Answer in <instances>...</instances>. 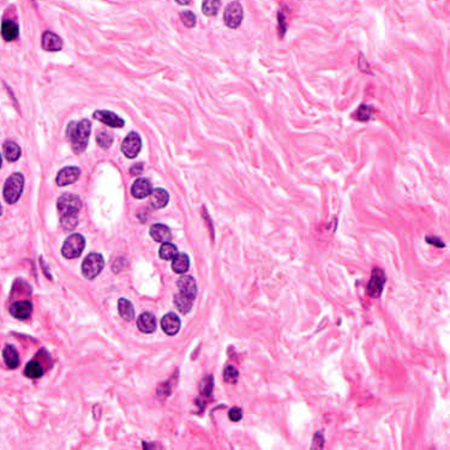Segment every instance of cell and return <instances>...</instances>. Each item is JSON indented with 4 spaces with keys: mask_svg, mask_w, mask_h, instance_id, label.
I'll use <instances>...</instances> for the list:
<instances>
[{
    "mask_svg": "<svg viewBox=\"0 0 450 450\" xmlns=\"http://www.w3.org/2000/svg\"><path fill=\"white\" fill-rule=\"evenodd\" d=\"M91 130V123L87 119L80 123H70L68 126V137L72 144V149L76 154L84 152L88 144V139Z\"/></svg>",
    "mask_w": 450,
    "mask_h": 450,
    "instance_id": "1",
    "label": "cell"
},
{
    "mask_svg": "<svg viewBox=\"0 0 450 450\" xmlns=\"http://www.w3.org/2000/svg\"><path fill=\"white\" fill-rule=\"evenodd\" d=\"M24 187V177L21 173H13L5 181L4 185V198L8 204H13L19 199Z\"/></svg>",
    "mask_w": 450,
    "mask_h": 450,
    "instance_id": "2",
    "label": "cell"
},
{
    "mask_svg": "<svg viewBox=\"0 0 450 450\" xmlns=\"http://www.w3.org/2000/svg\"><path fill=\"white\" fill-rule=\"evenodd\" d=\"M57 207L60 216H78L82 208V201L76 194L64 193L58 199Z\"/></svg>",
    "mask_w": 450,
    "mask_h": 450,
    "instance_id": "3",
    "label": "cell"
},
{
    "mask_svg": "<svg viewBox=\"0 0 450 450\" xmlns=\"http://www.w3.org/2000/svg\"><path fill=\"white\" fill-rule=\"evenodd\" d=\"M84 248H86V240H84L83 236L75 233L64 242L62 254L68 260H72V258L80 257L82 255Z\"/></svg>",
    "mask_w": 450,
    "mask_h": 450,
    "instance_id": "4",
    "label": "cell"
},
{
    "mask_svg": "<svg viewBox=\"0 0 450 450\" xmlns=\"http://www.w3.org/2000/svg\"><path fill=\"white\" fill-rule=\"evenodd\" d=\"M104 266L103 257L100 254H89L88 256L84 258L82 263V274L83 276L88 280L95 278L102 271Z\"/></svg>",
    "mask_w": 450,
    "mask_h": 450,
    "instance_id": "5",
    "label": "cell"
},
{
    "mask_svg": "<svg viewBox=\"0 0 450 450\" xmlns=\"http://www.w3.org/2000/svg\"><path fill=\"white\" fill-rule=\"evenodd\" d=\"M243 17V7L239 1H232L231 4H228L225 10V13H223L225 24L232 29H236L242 24Z\"/></svg>",
    "mask_w": 450,
    "mask_h": 450,
    "instance_id": "6",
    "label": "cell"
},
{
    "mask_svg": "<svg viewBox=\"0 0 450 450\" xmlns=\"http://www.w3.org/2000/svg\"><path fill=\"white\" fill-rule=\"evenodd\" d=\"M142 141L137 132H131L126 136L121 144V152L129 159H135L141 152Z\"/></svg>",
    "mask_w": 450,
    "mask_h": 450,
    "instance_id": "7",
    "label": "cell"
},
{
    "mask_svg": "<svg viewBox=\"0 0 450 450\" xmlns=\"http://www.w3.org/2000/svg\"><path fill=\"white\" fill-rule=\"evenodd\" d=\"M385 283V274L382 269L374 268L371 275V280L367 284V293L370 297L378 298L382 294L383 287Z\"/></svg>",
    "mask_w": 450,
    "mask_h": 450,
    "instance_id": "8",
    "label": "cell"
},
{
    "mask_svg": "<svg viewBox=\"0 0 450 450\" xmlns=\"http://www.w3.org/2000/svg\"><path fill=\"white\" fill-rule=\"evenodd\" d=\"M80 174H81L80 168L65 167L58 173L56 181L59 186H66V185H70L72 184V182L76 181V180L80 178Z\"/></svg>",
    "mask_w": 450,
    "mask_h": 450,
    "instance_id": "9",
    "label": "cell"
},
{
    "mask_svg": "<svg viewBox=\"0 0 450 450\" xmlns=\"http://www.w3.org/2000/svg\"><path fill=\"white\" fill-rule=\"evenodd\" d=\"M92 118L101 121V123L106 124L107 126L118 127V129L119 127H123L125 124L123 119L119 118L115 113L109 111H96L92 114Z\"/></svg>",
    "mask_w": 450,
    "mask_h": 450,
    "instance_id": "10",
    "label": "cell"
},
{
    "mask_svg": "<svg viewBox=\"0 0 450 450\" xmlns=\"http://www.w3.org/2000/svg\"><path fill=\"white\" fill-rule=\"evenodd\" d=\"M180 318L176 313L170 312L167 315H165L164 317L161 319V328L167 335L173 336L176 334H178L179 329H180Z\"/></svg>",
    "mask_w": 450,
    "mask_h": 450,
    "instance_id": "11",
    "label": "cell"
},
{
    "mask_svg": "<svg viewBox=\"0 0 450 450\" xmlns=\"http://www.w3.org/2000/svg\"><path fill=\"white\" fill-rule=\"evenodd\" d=\"M177 286L179 288V293L194 300V298L197 295V283L193 277L181 276L178 280V282H177Z\"/></svg>",
    "mask_w": 450,
    "mask_h": 450,
    "instance_id": "12",
    "label": "cell"
},
{
    "mask_svg": "<svg viewBox=\"0 0 450 450\" xmlns=\"http://www.w3.org/2000/svg\"><path fill=\"white\" fill-rule=\"evenodd\" d=\"M33 312V304L28 300L16 301L10 306V313L18 319H25Z\"/></svg>",
    "mask_w": 450,
    "mask_h": 450,
    "instance_id": "13",
    "label": "cell"
},
{
    "mask_svg": "<svg viewBox=\"0 0 450 450\" xmlns=\"http://www.w3.org/2000/svg\"><path fill=\"white\" fill-rule=\"evenodd\" d=\"M152 182L146 178H141L137 179L135 182H133L132 187H131V193L135 198L142 199V198H146L152 192Z\"/></svg>",
    "mask_w": 450,
    "mask_h": 450,
    "instance_id": "14",
    "label": "cell"
},
{
    "mask_svg": "<svg viewBox=\"0 0 450 450\" xmlns=\"http://www.w3.org/2000/svg\"><path fill=\"white\" fill-rule=\"evenodd\" d=\"M42 48L48 52H57L63 48V40L52 31H45L42 35Z\"/></svg>",
    "mask_w": 450,
    "mask_h": 450,
    "instance_id": "15",
    "label": "cell"
},
{
    "mask_svg": "<svg viewBox=\"0 0 450 450\" xmlns=\"http://www.w3.org/2000/svg\"><path fill=\"white\" fill-rule=\"evenodd\" d=\"M149 233L150 237L158 243H167L172 239L171 229L168 228L166 225H162V223H155V225H153L152 227H150Z\"/></svg>",
    "mask_w": 450,
    "mask_h": 450,
    "instance_id": "16",
    "label": "cell"
},
{
    "mask_svg": "<svg viewBox=\"0 0 450 450\" xmlns=\"http://www.w3.org/2000/svg\"><path fill=\"white\" fill-rule=\"evenodd\" d=\"M149 197L150 204H152V207L155 209L165 208L168 204V201H170V194H168L167 191L164 190V188H155V190H152Z\"/></svg>",
    "mask_w": 450,
    "mask_h": 450,
    "instance_id": "17",
    "label": "cell"
},
{
    "mask_svg": "<svg viewBox=\"0 0 450 450\" xmlns=\"http://www.w3.org/2000/svg\"><path fill=\"white\" fill-rule=\"evenodd\" d=\"M137 327L142 333L150 334L156 329V318L153 313L144 312L137 319Z\"/></svg>",
    "mask_w": 450,
    "mask_h": 450,
    "instance_id": "18",
    "label": "cell"
},
{
    "mask_svg": "<svg viewBox=\"0 0 450 450\" xmlns=\"http://www.w3.org/2000/svg\"><path fill=\"white\" fill-rule=\"evenodd\" d=\"M2 357H4L5 364L8 368H16L19 365V356L17 350L11 345H6L2 351Z\"/></svg>",
    "mask_w": 450,
    "mask_h": 450,
    "instance_id": "19",
    "label": "cell"
},
{
    "mask_svg": "<svg viewBox=\"0 0 450 450\" xmlns=\"http://www.w3.org/2000/svg\"><path fill=\"white\" fill-rule=\"evenodd\" d=\"M19 29L18 25L13 21H4L1 24V36L5 41H13L18 37Z\"/></svg>",
    "mask_w": 450,
    "mask_h": 450,
    "instance_id": "20",
    "label": "cell"
},
{
    "mask_svg": "<svg viewBox=\"0 0 450 450\" xmlns=\"http://www.w3.org/2000/svg\"><path fill=\"white\" fill-rule=\"evenodd\" d=\"M118 311L119 315L121 316V318H124L125 321L131 322L135 318V310H133L132 304L130 303L127 299L120 298L118 300Z\"/></svg>",
    "mask_w": 450,
    "mask_h": 450,
    "instance_id": "21",
    "label": "cell"
},
{
    "mask_svg": "<svg viewBox=\"0 0 450 450\" xmlns=\"http://www.w3.org/2000/svg\"><path fill=\"white\" fill-rule=\"evenodd\" d=\"M190 267V258L186 254H178L173 258L172 269L177 274H184L188 270Z\"/></svg>",
    "mask_w": 450,
    "mask_h": 450,
    "instance_id": "22",
    "label": "cell"
},
{
    "mask_svg": "<svg viewBox=\"0 0 450 450\" xmlns=\"http://www.w3.org/2000/svg\"><path fill=\"white\" fill-rule=\"evenodd\" d=\"M2 150H4L5 158L10 162L17 161L19 159V156H21V148L18 147V144L14 143L12 141L5 142L4 146H2Z\"/></svg>",
    "mask_w": 450,
    "mask_h": 450,
    "instance_id": "23",
    "label": "cell"
},
{
    "mask_svg": "<svg viewBox=\"0 0 450 450\" xmlns=\"http://www.w3.org/2000/svg\"><path fill=\"white\" fill-rule=\"evenodd\" d=\"M174 305H176V307L180 312L185 315V313H188L191 311V309H192L193 299L179 293V294H177L176 297H174Z\"/></svg>",
    "mask_w": 450,
    "mask_h": 450,
    "instance_id": "24",
    "label": "cell"
},
{
    "mask_svg": "<svg viewBox=\"0 0 450 450\" xmlns=\"http://www.w3.org/2000/svg\"><path fill=\"white\" fill-rule=\"evenodd\" d=\"M24 374L28 378H40L43 374L42 365L40 364L39 361H35V360L29 361L28 364L25 365Z\"/></svg>",
    "mask_w": 450,
    "mask_h": 450,
    "instance_id": "25",
    "label": "cell"
},
{
    "mask_svg": "<svg viewBox=\"0 0 450 450\" xmlns=\"http://www.w3.org/2000/svg\"><path fill=\"white\" fill-rule=\"evenodd\" d=\"M160 257L165 261H170L173 260L174 257L178 255V249L174 244L167 242V243H162V246L160 248V252H159Z\"/></svg>",
    "mask_w": 450,
    "mask_h": 450,
    "instance_id": "26",
    "label": "cell"
},
{
    "mask_svg": "<svg viewBox=\"0 0 450 450\" xmlns=\"http://www.w3.org/2000/svg\"><path fill=\"white\" fill-rule=\"evenodd\" d=\"M220 6H221V0H203L202 12L208 17L215 16L219 12Z\"/></svg>",
    "mask_w": 450,
    "mask_h": 450,
    "instance_id": "27",
    "label": "cell"
},
{
    "mask_svg": "<svg viewBox=\"0 0 450 450\" xmlns=\"http://www.w3.org/2000/svg\"><path fill=\"white\" fill-rule=\"evenodd\" d=\"M96 143L102 149H108L113 143V136L108 131H106V130L98 131L96 133Z\"/></svg>",
    "mask_w": 450,
    "mask_h": 450,
    "instance_id": "28",
    "label": "cell"
},
{
    "mask_svg": "<svg viewBox=\"0 0 450 450\" xmlns=\"http://www.w3.org/2000/svg\"><path fill=\"white\" fill-rule=\"evenodd\" d=\"M238 377H239V372L234 366L232 365H228L227 367L225 368L223 371V378L227 383H231V384H234L238 381Z\"/></svg>",
    "mask_w": 450,
    "mask_h": 450,
    "instance_id": "29",
    "label": "cell"
},
{
    "mask_svg": "<svg viewBox=\"0 0 450 450\" xmlns=\"http://www.w3.org/2000/svg\"><path fill=\"white\" fill-rule=\"evenodd\" d=\"M60 223L66 231H74L78 225V216H60Z\"/></svg>",
    "mask_w": 450,
    "mask_h": 450,
    "instance_id": "30",
    "label": "cell"
},
{
    "mask_svg": "<svg viewBox=\"0 0 450 450\" xmlns=\"http://www.w3.org/2000/svg\"><path fill=\"white\" fill-rule=\"evenodd\" d=\"M180 18H181V22L184 23L185 27L193 28L194 25H196L197 18L196 16H194V13L191 12V11H182V12L180 13Z\"/></svg>",
    "mask_w": 450,
    "mask_h": 450,
    "instance_id": "31",
    "label": "cell"
},
{
    "mask_svg": "<svg viewBox=\"0 0 450 450\" xmlns=\"http://www.w3.org/2000/svg\"><path fill=\"white\" fill-rule=\"evenodd\" d=\"M371 114H372V111H371L370 107L362 104V106L359 107L358 111L356 112V114H354L353 117L358 119L359 121H367L368 119L371 118Z\"/></svg>",
    "mask_w": 450,
    "mask_h": 450,
    "instance_id": "32",
    "label": "cell"
},
{
    "mask_svg": "<svg viewBox=\"0 0 450 450\" xmlns=\"http://www.w3.org/2000/svg\"><path fill=\"white\" fill-rule=\"evenodd\" d=\"M213 383H214L213 376H207L204 379H203L201 383L202 395H204V396H210L211 391H213V387H214Z\"/></svg>",
    "mask_w": 450,
    "mask_h": 450,
    "instance_id": "33",
    "label": "cell"
},
{
    "mask_svg": "<svg viewBox=\"0 0 450 450\" xmlns=\"http://www.w3.org/2000/svg\"><path fill=\"white\" fill-rule=\"evenodd\" d=\"M228 417H229V419L232 420V422H239V420L243 418V412H242V409H240V408H237V407L232 408L231 411H229Z\"/></svg>",
    "mask_w": 450,
    "mask_h": 450,
    "instance_id": "34",
    "label": "cell"
},
{
    "mask_svg": "<svg viewBox=\"0 0 450 450\" xmlns=\"http://www.w3.org/2000/svg\"><path fill=\"white\" fill-rule=\"evenodd\" d=\"M426 242L430 243V244H434V245L438 246V248H443V246H444V244L442 243V240L438 239V238H436V237H428V238H426Z\"/></svg>",
    "mask_w": 450,
    "mask_h": 450,
    "instance_id": "35",
    "label": "cell"
},
{
    "mask_svg": "<svg viewBox=\"0 0 450 450\" xmlns=\"http://www.w3.org/2000/svg\"><path fill=\"white\" fill-rule=\"evenodd\" d=\"M142 171H143V166H142V164H136L131 167L130 173H131L132 176H138V174L142 173Z\"/></svg>",
    "mask_w": 450,
    "mask_h": 450,
    "instance_id": "36",
    "label": "cell"
},
{
    "mask_svg": "<svg viewBox=\"0 0 450 450\" xmlns=\"http://www.w3.org/2000/svg\"><path fill=\"white\" fill-rule=\"evenodd\" d=\"M176 1L180 5H187V4H190L191 0H176Z\"/></svg>",
    "mask_w": 450,
    "mask_h": 450,
    "instance_id": "37",
    "label": "cell"
},
{
    "mask_svg": "<svg viewBox=\"0 0 450 450\" xmlns=\"http://www.w3.org/2000/svg\"><path fill=\"white\" fill-rule=\"evenodd\" d=\"M1 164H2V159H1V154H0V167H1Z\"/></svg>",
    "mask_w": 450,
    "mask_h": 450,
    "instance_id": "38",
    "label": "cell"
},
{
    "mask_svg": "<svg viewBox=\"0 0 450 450\" xmlns=\"http://www.w3.org/2000/svg\"><path fill=\"white\" fill-rule=\"evenodd\" d=\"M2 213V209H1V204H0V215Z\"/></svg>",
    "mask_w": 450,
    "mask_h": 450,
    "instance_id": "39",
    "label": "cell"
}]
</instances>
